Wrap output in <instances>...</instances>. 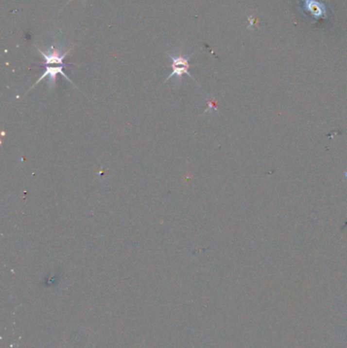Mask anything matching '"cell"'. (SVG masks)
<instances>
[{"label":"cell","instance_id":"4","mask_svg":"<svg viewBox=\"0 0 347 348\" xmlns=\"http://www.w3.org/2000/svg\"><path fill=\"white\" fill-rule=\"evenodd\" d=\"M69 1H70V0H69ZM84 1H85V2H86V1H87V0H84Z\"/></svg>","mask_w":347,"mask_h":348},{"label":"cell","instance_id":"1","mask_svg":"<svg viewBox=\"0 0 347 348\" xmlns=\"http://www.w3.org/2000/svg\"><path fill=\"white\" fill-rule=\"evenodd\" d=\"M168 56L171 59L172 71L169 74V77L165 80L164 83H166L167 81H169L173 77H176L177 81L181 82L183 74L189 75L191 79L193 80V78L191 77V74L189 72V69H190L189 61L191 58V55H190L189 57H186V56H183L181 53H179V54H177V55H172V54H168Z\"/></svg>","mask_w":347,"mask_h":348},{"label":"cell","instance_id":"3","mask_svg":"<svg viewBox=\"0 0 347 348\" xmlns=\"http://www.w3.org/2000/svg\"><path fill=\"white\" fill-rule=\"evenodd\" d=\"M37 50L41 54V55L44 57L46 65H54V64H55V65H62L63 64V59L69 55V52L71 51V48H69L68 51L63 52V53L60 52L59 48L54 47V45H52L51 48L47 52L41 50L40 48H37Z\"/></svg>","mask_w":347,"mask_h":348},{"label":"cell","instance_id":"2","mask_svg":"<svg viewBox=\"0 0 347 348\" xmlns=\"http://www.w3.org/2000/svg\"><path fill=\"white\" fill-rule=\"evenodd\" d=\"M63 68H64V64H62V65H54V67H53V65H46V70H45L44 73H43V74L41 75V77L38 79V81H37L33 86L31 87V89L28 91V93H29L32 89L35 88V87H36L41 81H43V80L46 79V78H48V88H49V90H53L54 88H55V86H56V77H57V74H61L63 78H66L71 85H73V86L75 87V85L73 84V82L68 77L67 73L63 71ZM75 88H77V87H75Z\"/></svg>","mask_w":347,"mask_h":348}]
</instances>
